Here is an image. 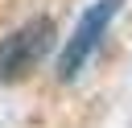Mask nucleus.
Here are the masks:
<instances>
[{
  "mask_svg": "<svg viewBox=\"0 0 132 128\" xmlns=\"http://www.w3.org/2000/svg\"><path fill=\"white\" fill-rule=\"evenodd\" d=\"M120 4H124V0H95V4L78 17L74 33L66 37V45H62V54H58V78H74V74L91 62V54L99 50L103 33L111 29V21H116Z\"/></svg>",
  "mask_w": 132,
  "mask_h": 128,
  "instance_id": "obj_1",
  "label": "nucleus"
},
{
  "mask_svg": "<svg viewBox=\"0 0 132 128\" xmlns=\"http://www.w3.org/2000/svg\"><path fill=\"white\" fill-rule=\"evenodd\" d=\"M54 45V21L50 17H33L21 29H12L8 37H0V83H12L21 74H29Z\"/></svg>",
  "mask_w": 132,
  "mask_h": 128,
  "instance_id": "obj_2",
  "label": "nucleus"
}]
</instances>
